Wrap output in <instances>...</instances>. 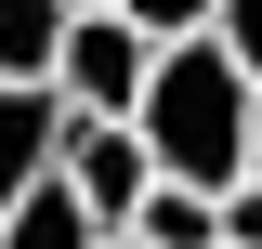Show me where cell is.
Segmentation results:
<instances>
[{
	"label": "cell",
	"mask_w": 262,
	"mask_h": 249,
	"mask_svg": "<svg viewBox=\"0 0 262 249\" xmlns=\"http://www.w3.org/2000/svg\"><path fill=\"white\" fill-rule=\"evenodd\" d=\"M131 144H144V171L184 184V197H236L249 184V79L223 66V39H170V53L144 66Z\"/></svg>",
	"instance_id": "cell-1"
},
{
	"label": "cell",
	"mask_w": 262,
	"mask_h": 249,
	"mask_svg": "<svg viewBox=\"0 0 262 249\" xmlns=\"http://www.w3.org/2000/svg\"><path fill=\"white\" fill-rule=\"evenodd\" d=\"M0 249H105V236L79 223V197H66V184H39V197L0 210Z\"/></svg>",
	"instance_id": "cell-7"
},
{
	"label": "cell",
	"mask_w": 262,
	"mask_h": 249,
	"mask_svg": "<svg viewBox=\"0 0 262 249\" xmlns=\"http://www.w3.org/2000/svg\"><path fill=\"white\" fill-rule=\"evenodd\" d=\"M66 13H118V0H66Z\"/></svg>",
	"instance_id": "cell-11"
},
{
	"label": "cell",
	"mask_w": 262,
	"mask_h": 249,
	"mask_svg": "<svg viewBox=\"0 0 262 249\" xmlns=\"http://www.w3.org/2000/svg\"><path fill=\"white\" fill-rule=\"evenodd\" d=\"M118 236H131V249H223V210H210V197H184V184H158Z\"/></svg>",
	"instance_id": "cell-6"
},
{
	"label": "cell",
	"mask_w": 262,
	"mask_h": 249,
	"mask_svg": "<svg viewBox=\"0 0 262 249\" xmlns=\"http://www.w3.org/2000/svg\"><path fill=\"white\" fill-rule=\"evenodd\" d=\"M210 13H223V0H118V27L144 39V53H170V39H210Z\"/></svg>",
	"instance_id": "cell-8"
},
{
	"label": "cell",
	"mask_w": 262,
	"mask_h": 249,
	"mask_svg": "<svg viewBox=\"0 0 262 249\" xmlns=\"http://www.w3.org/2000/svg\"><path fill=\"white\" fill-rule=\"evenodd\" d=\"M53 184L79 197V223H92V236H118V223L158 197V171H144L131 118H79V131H66V171H53Z\"/></svg>",
	"instance_id": "cell-3"
},
{
	"label": "cell",
	"mask_w": 262,
	"mask_h": 249,
	"mask_svg": "<svg viewBox=\"0 0 262 249\" xmlns=\"http://www.w3.org/2000/svg\"><path fill=\"white\" fill-rule=\"evenodd\" d=\"M249 184H262V92H249Z\"/></svg>",
	"instance_id": "cell-10"
},
{
	"label": "cell",
	"mask_w": 262,
	"mask_h": 249,
	"mask_svg": "<svg viewBox=\"0 0 262 249\" xmlns=\"http://www.w3.org/2000/svg\"><path fill=\"white\" fill-rule=\"evenodd\" d=\"M144 39L118 27V13H66V53H53V92H66V118H131L144 105Z\"/></svg>",
	"instance_id": "cell-2"
},
{
	"label": "cell",
	"mask_w": 262,
	"mask_h": 249,
	"mask_svg": "<svg viewBox=\"0 0 262 249\" xmlns=\"http://www.w3.org/2000/svg\"><path fill=\"white\" fill-rule=\"evenodd\" d=\"M105 249H131V236H105Z\"/></svg>",
	"instance_id": "cell-12"
},
{
	"label": "cell",
	"mask_w": 262,
	"mask_h": 249,
	"mask_svg": "<svg viewBox=\"0 0 262 249\" xmlns=\"http://www.w3.org/2000/svg\"><path fill=\"white\" fill-rule=\"evenodd\" d=\"M66 53V0H0V92H53Z\"/></svg>",
	"instance_id": "cell-5"
},
{
	"label": "cell",
	"mask_w": 262,
	"mask_h": 249,
	"mask_svg": "<svg viewBox=\"0 0 262 249\" xmlns=\"http://www.w3.org/2000/svg\"><path fill=\"white\" fill-rule=\"evenodd\" d=\"M210 39H223V66L262 92V0H223V13H210Z\"/></svg>",
	"instance_id": "cell-9"
},
{
	"label": "cell",
	"mask_w": 262,
	"mask_h": 249,
	"mask_svg": "<svg viewBox=\"0 0 262 249\" xmlns=\"http://www.w3.org/2000/svg\"><path fill=\"white\" fill-rule=\"evenodd\" d=\"M66 92H0V210H13V197H39L66 171Z\"/></svg>",
	"instance_id": "cell-4"
}]
</instances>
